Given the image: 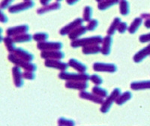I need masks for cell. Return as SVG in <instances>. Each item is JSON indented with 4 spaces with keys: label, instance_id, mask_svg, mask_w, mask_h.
<instances>
[{
    "label": "cell",
    "instance_id": "obj_16",
    "mask_svg": "<svg viewBox=\"0 0 150 126\" xmlns=\"http://www.w3.org/2000/svg\"><path fill=\"white\" fill-rule=\"evenodd\" d=\"M88 31L87 27L85 26H80L79 27H77V29H75L74 30H73L70 34L68 35V38L71 40L72 41H75V40L79 39L82 35H83L84 34L86 33V32Z\"/></svg>",
    "mask_w": 150,
    "mask_h": 126
},
{
    "label": "cell",
    "instance_id": "obj_34",
    "mask_svg": "<svg viewBox=\"0 0 150 126\" xmlns=\"http://www.w3.org/2000/svg\"><path fill=\"white\" fill-rule=\"evenodd\" d=\"M98 26V20H96V19H92L89 22L86 27L88 31L93 32V31H95L97 29Z\"/></svg>",
    "mask_w": 150,
    "mask_h": 126
},
{
    "label": "cell",
    "instance_id": "obj_12",
    "mask_svg": "<svg viewBox=\"0 0 150 126\" xmlns=\"http://www.w3.org/2000/svg\"><path fill=\"white\" fill-rule=\"evenodd\" d=\"M12 74H13V79H14V85L17 87L23 86L24 84L23 76L21 70V68L18 66H14L12 68Z\"/></svg>",
    "mask_w": 150,
    "mask_h": 126
},
{
    "label": "cell",
    "instance_id": "obj_7",
    "mask_svg": "<svg viewBox=\"0 0 150 126\" xmlns=\"http://www.w3.org/2000/svg\"><path fill=\"white\" fill-rule=\"evenodd\" d=\"M83 22L84 21L83 20V18L75 19L74 21H73L72 22H71L70 23H68V25L64 26V27L60 30L59 34L62 36H65L66 35H68L71 33L72 31L74 30L75 29H77L79 26H82Z\"/></svg>",
    "mask_w": 150,
    "mask_h": 126
},
{
    "label": "cell",
    "instance_id": "obj_41",
    "mask_svg": "<svg viewBox=\"0 0 150 126\" xmlns=\"http://www.w3.org/2000/svg\"><path fill=\"white\" fill-rule=\"evenodd\" d=\"M80 0H66V2L69 5H74L79 2Z\"/></svg>",
    "mask_w": 150,
    "mask_h": 126
},
{
    "label": "cell",
    "instance_id": "obj_14",
    "mask_svg": "<svg viewBox=\"0 0 150 126\" xmlns=\"http://www.w3.org/2000/svg\"><path fill=\"white\" fill-rule=\"evenodd\" d=\"M89 86L87 81H67L65 87L68 89H77V90L83 91Z\"/></svg>",
    "mask_w": 150,
    "mask_h": 126
},
{
    "label": "cell",
    "instance_id": "obj_13",
    "mask_svg": "<svg viewBox=\"0 0 150 126\" xmlns=\"http://www.w3.org/2000/svg\"><path fill=\"white\" fill-rule=\"evenodd\" d=\"M80 97L83 99H86V100H89L92 101L94 103H96V104H102L103 102H104V100H103V98L99 97L97 95L94 94L93 92L92 93H90V92H86L85 90L81 91L80 92Z\"/></svg>",
    "mask_w": 150,
    "mask_h": 126
},
{
    "label": "cell",
    "instance_id": "obj_4",
    "mask_svg": "<svg viewBox=\"0 0 150 126\" xmlns=\"http://www.w3.org/2000/svg\"><path fill=\"white\" fill-rule=\"evenodd\" d=\"M121 95V89H119V88H116L114 90L111 92V94L109 96L107 97V99L105 101H104L103 102L102 106L101 108V111L104 113H108V111L110 109L111 106H112V103L116 102V99L119 96Z\"/></svg>",
    "mask_w": 150,
    "mask_h": 126
},
{
    "label": "cell",
    "instance_id": "obj_9",
    "mask_svg": "<svg viewBox=\"0 0 150 126\" xmlns=\"http://www.w3.org/2000/svg\"><path fill=\"white\" fill-rule=\"evenodd\" d=\"M62 44L61 42H45L38 43L37 47L41 51L45 50H60L62 48Z\"/></svg>",
    "mask_w": 150,
    "mask_h": 126
},
{
    "label": "cell",
    "instance_id": "obj_42",
    "mask_svg": "<svg viewBox=\"0 0 150 126\" xmlns=\"http://www.w3.org/2000/svg\"><path fill=\"white\" fill-rule=\"evenodd\" d=\"M51 2V0H40V2H41V5L43 6H46V5H50V2Z\"/></svg>",
    "mask_w": 150,
    "mask_h": 126
},
{
    "label": "cell",
    "instance_id": "obj_17",
    "mask_svg": "<svg viewBox=\"0 0 150 126\" xmlns=\"http://www.w3.org/2000/svg\"><path fill=\"white\" fill-rule=\"evenodd\" d=\"M13 53H14L17 56L27 62H32L34 59V56L32 53H29V52H28L27 50H26L23 49V48H17L15 50V51Z\"/></svg>",
    "mask_w": 150,
    "mask_h": 126
},
{
    "label": "cell",
    "instance_id": "obj_22",
    "mask_svg": "<svg viewBox=\"0 0 150 126\" xmlns=\"http://www.w3.org/2000/svg\"><path fill=\"white\" fill-rule=\"evenodd\" d=\"M101 47L100 45H93L83 47L82 52L85 55L98 54V53H101Z\"/></svg>",
    "mask_w": 150,
    "mask_h": 126
},
{
    "label": "cell",
    "instance_id": "obj_44",
    "mask_svg": "<svg viewBox=\"0 0 150 126\" xmlns=\"http://www.w3.org/2000/svg\"><path fill=\"white\" fill-rule=\"evenodd\" d=\"M96 2H98V3H101V2H104V1H105V0H96Z\"/></svg>",
    "mask_w": 150,
    "mask_h": 126
},
{
    "label": "cell",
    "instance_id": "obj_8",
    "mask_svg": "<svg viewBox=\"0 0 150 126\" xmlns=\"http://www.w3.org/2000/svg\"><path fill=\"white\" fill-rule=\"evenodd\" d=\"M45 64V66L47 68H54L62 71H65L69 67L68 63L61 62L59 59H46Z\"/></svg>",
    "mask_w": 150,
    "mask_h": 126
},
{
    "label": "cell",
    "instance_id": "obj_10",
    "mask_svg": "<svg viewBox=\"0 0 150 126\" xmlns=\"http://www.w3.org/2000/svg\"><path fill=\"white\" fill-rule=\"evenodd\" d=\"M41 56L45 59H62L65 53L61 50H45L41 51Z\"/></svg>",
    "mask_w": 150,
    "mask_h": 126
},
{
    "label": "cell",
    "instance_id": "obj_45",
    "mask_svg": "<svg viewBox=\"0 0 150 126\" xmlns=\"http://www.w3.org/2000/svg\"><path fill=\"white\" fill-rule=\"evenodd\" d=\"M56 1H57V2H61V1H62V0H56Z\"/></svg>",
    "mask_w": 150,
    "mask_h": 126
},
{
    "label": "cell",
    "instance_id": "obj_32",
    "mask_svg": "<svg viewBox=\"0 0 150 126\" xmlns=\"http://www.w3.org/2000/svg\"><path fill=\"white\" fill-rule=\"evenodd\" d=\"M49 35L46 33H37L33 35V39L38 43L47 41Z\"/></svg>",
    "mask_w": 150,
    "mask_h": 126
},
{
    "label": "cell",
    "instance_id": "obj_39",
    "mask_svg": "<svg viewBox=\"0 0 150 126\" xmlns=\"http://www.w3.org/2000/svg\"><path fill=\"white\" fill-rule=\"evenodd\" d=\"M140 41L141 43H146L150 41V33L142 35L140 36Z\"/></svg>",
    "mask_w": 150,
    "mask_h": 126
},
{
    "label": "cell",
    "instance_id": "obj_18",
    "mask_svg": "<svg viewBox=\"0 0 150 126\" xmlns=\"http://www.w3.org/2000/svg\"><path fill=\"white\" fill-rule=\"evenodd\" d=\"M60 8H61V4L59 2H56L46 5V6H43L42 8H40L37 10V13L38 14H44L47 13V12L59 10V9H60Z\"/></svg>",
    "mask_w": 150,
    "mask_h": 126
},
{
    "label": "cell",
    "instance_id": "obj_24",
    "mask_svg": "<svg viewBox=\"0 0 150 126\" xmlns=\"http://www.w3.org/2000/svg\"><path fill=\"white\" fill-rule=\"evenodd\" d=\"M143 23V19L142 17H137L132 21V23H131L130 26L128 27V32L131 34H134L136 33V32L139 29V28L140 27V26Z\"/></svg>",
    "mask_w": 150,
    "mask_h": 126
},
{
    "label": "cell",
    "instance_id": "obj_36",
    "mask_svg": "<svg viewBox=\"0 0 150 126\" xmlns=\"http://www.w3.org/2000/svg\"><path fill=\"white\" fill-rule=\"evenodd\" d=\"M127 30H128V24L126 23L125 22H121L120 24V26L118 27L117 31L121 34H123L126 32Z\"/></svg>",
    "mask_w": 150,
    "mask_h": 126
},
{
    "label": "cell",
    "instance_id": "obj_2",
    "mask_svg": "<svg viewBox=\"0 0 150 126\" xmlns=\"http://www.w3.org/2000/svg\"><path fill=\"white\" fill-rule=\"evenodd\" d=\"M8 60L11 62L12 63H14L16 66L20 67L25 71L35 72L37 70V66L35 64L32 63L31 62H27L20 58V57L16 56L14 53H11L8 55Z\"/></svg>",
    "mask_w": 150,
    "mask_h": 126
},
{
    "label": "cell",
    "instance_id": "obj_21",
    "mask_svg": "<svg viewBox=\"0 0 150 126\" xmlns=\"http://www.w3.org/2000/svg\"><path fill=\"white\" fill-rule=\"evenodd\" d=\"M131 88L133 90H142V89H150V80L133 82L131 84Z\"/></svg>",
    "mask_w": 150,
    "mask_h": 126
},
{
    "label": "cell",
    "instance_id": "obj_47",
    "mask_svg": "<svg viewBox=\"0 0 150 126\" xmlns=\"http://www.w3.org/2000/svg\"><path fill=\"white\" fill-rule=\"evenodd\" d=\"M59 126H61V125H59Z\"/></svg>",
    "mask_w": 150,
    "mask_h": 126
},
{
    "label": "cell",
    "instance_id": "obj_29",
    "mask_svg": "<svg viewBox=\"0 0 150 126\" xmlns=\"http://www.w3.org/2000/svg\"><path fill=\"white\" fill-rule=\"evenodd\" d=\"M120 12L123 16H128L130 13V5L128 1L122 0L120 2Z\"/></svg>",
    "mask_w": 150,
    "mask_h": 126
},
{
    "label": "cell",
    "instance_id": "obj_35",
    "mask_svg": "<svg viewBox=\"0 0 150 126\" xmlns=\"http://www.w3.org/2000/svg\"><path fill=\"white\" fill-rule=\"evenodd\" d=\"M89 80H90L93 84H96V86L101 85V84H102L103 83V79L98 74L91 75Z\"/></svg>",
    "mask_w": 150,
    "mask_h": 126
},
{
    "label": "cell",
    "instance_id": "obj_43",
    "mask_svg": "<svg viewBox=\"0 0 150 126\" xmlns=\"http://www.w3.org/2000/svg\"><path fill=\"white\" fill-rule=\"evenodd\" d=\"M144 25L147 29H150V19H147L144 23Z\"/></svg>",
    "mask_w": 150,
    "mask_h": 126
},
{
    "label": "cell",
    "instance_id": "obj_11",
    "mask_svg": "<svg viewBox=\"0 0 150 126\" xmlns=\"http://www.w3.org/2000/svg\"><path fill=\"white\" fill-rule=\"evenodd\" d=\"M29 27L28 25L24 24V25H21V26H14V27H10L6 30L8 36L10 37H14V36L19 35L27 33L29 31Z\"/></svg>",
    "mask_w": 150,
    "mask_h": 126
},
{
    "label": "cell",
    "instance_id": "obj_27",
    "mask_svg": "<svg viewBox=\"0 0 150 126\" xmlns=\"http://www.w3.org/2000/svg\"><path fill=\"white\" fill-rule=\"evenodd\" d=\"M121 22V19H120V17H116V18L113 20L112 23H111L109 29H108V35L112 36L116 33V32L118 29V27H119V26H120V24Z\"/></svg>",
    "mask_w": 150,
    "mask_h": 126
},
{
    "label": "cell",
    "instance_id": "obj_40",
    "mask_svg": "<svg viewBox=\"0 0 150 126\" xmlns=\"http://www.w3.org/2000/svg\"><path fill=\"white\" fill-rule=\"evenodd\" d=\"M0 20H1V22L2 23H8V18L7 16L4 14L2 10L1 11V17H0Z\"/></svg>",
    "mask_w": 150,
    "mask_h": 126
},
{
    "label": "cell",
    "instance_id": "obj_28",
    "mask_svg": "<svg viewBox=\"0 0 150 126\" xmlns=\"http://www.w3.org/2000/svg\"><path fill=\"white\" fill-rule=\"evenodd\" d=\"M131 98H132V94L131 93V92L127 91V92H125L124 93L121 94L117 98V99L116 101V103L118 105H122L125 103L127 102L128 101H129Z\"/></svg>",
    "mask_w": 150,
    "mask_h": 126
},
{
    "label": "cell",
    "instance_id": "obj_1",
    "mask_svg": "<svg viewBox=\"0 0 150 126\" xmlns=\"http://www.w3.org/2000/svg\"><path fill=\"white\" fill-rule=\"evenodd\" d=\"M104 38L101 35L92 36V37L84 38H79L77 40L73 41L71 43V46L74 48L84 47L89 46L93 45H101L103 42Z\"/></svg>",
    "mask_w": 150,
    "mask_h": 126
},
{
    "label": "cell",
    "instance_id": "obj_25",
    "mask_svg": "<svg viewBox=\"0 0 150 126\" xmlns=\"http://www.w3.org/2000/svg\"><path fill=\"white\" fill-rule=\"evenodd\" d=\"M13 38V40L15 43H26L29 42L33 39V36L29 33H24V34L14 36Z\"/></svg>",
    "mask_w": 150,
    "mask_h": 126
},
{
    "label": "cell",
    "instance_id": "obj_26",
    "mask_svg": "<svg viewBox=\"0 0 150 126\" xmlns=\"http://www.w3.org/2000/svg\"><path fill=\"white\" fill-rule=\"evenodd\" d=\"M3 41L5 43V47L7 48L8 51L10 52V53H13L14 51H15V50L17 49L15 46V42L13 40V38L10 37V36H7V37H5V38H3Z\"/></svg>",
    "mask_w": 150,
    "mask_h": 126
},
{
    "label": "cell",
    "instance_id": "obj_5",
    "mask_svg": "<svg viewBox=\"0 0 150 126\" xmlns=\"http://www.w3.org/2000/svg\"><path fill=\"white\" fill-rule=\"evenodd\" d=\"M35 3L33 1H24L23 2L16 4L9 7L8 11L11 14H17L21 12L27 11L34 7Z\"/></svg>",
    "mask_w": 150,
    "mask_h": 126
},
{
    "label": "cell",
    "instance_id": "obj_20",
    "mask_svg": "<svg viewBox=\"0 0 150 126\" xmlns=\"http://www.w3.org/2000/svg\"><path fill=\"white\" fill-rule=\"evenodd\" d=\"M68 65L70 67L73 68L74 69L77 71L79 73H85L86 71L87 70L86 65L79 62L78 60L75 59H71L68 62Z\"/></svg>",
    "mask_w": 150,
    "mask_h": 126
},
{
    "label": "cell",
    "instance_id": "obj_46",
    "mask_svg": "<svg viewBox=\"0 0 150 126\" xmlns=\"http://www.w3.org/2000/svg\"><path fill=\"white\" fill-rule=\"evenodd\" d=\"M24 1H32V0H24Z\"/></svg>",
    "mask_w": 150,
    "mask_h": 126
},
{
    "label": "cell",
    "instance_id": "obj_38",
    "mask_svg": "<svg viewBox=\"0 0 150 126\" xmlns=\"http://www.w3.org/2000/svg\"><path fill=\"white\" fill-rule=\"evenodd\" d=\"M14 0H2V3H1V9L9 8V7L11 6V3L14 2Z\"/></svg>",
    "mask_w": 150,
    "mask_h": 126
},
{
    "label": "cell",
    "instance_id": "obj_15",
    "mask_svg": "<svg viewBox=\"0 0 150 126\" xmlns=\"http://www.w3.org/2000/svg\"><path fill=\"white\" fill-rule=\"evenodd\" d=\"M102 46H101V53L104 56H108L110 53L111 46L112 44V38L111 35H107L105 38H104L103 40Z\"/></svg>",
    "mask_w": 150,
    "mask_h": 126
},
{
    "label": "cell",
    "instance_id": "obj_6",
    "mask_svg": "<svg viewBox=\"0 0 150 126\" xmlns=\"http://www.w3.org/2000/svg\"><path fill=\"white\" fill-rule=\"evenodd\" d=\"M94 71L98 72H108V73H114L117 71V67L112 63L96 62L93 65Z\"/></svg>",
    "mask_w": 150,
    "mask_h": 126
},
{
    "label": "cell",
    "instance_id": "obj_3",
    "mask_svg": "<svg viewBox=\"0 0 150 126\" xmlns=\"http://www.w3.org/2000/svg\"><path fill=\"white\" fill-rule=\"evenodd\" d=\"M59 77L66 81H87L90 78L86 73H69L66 71H62L59 74Z\"/></svg>",
    "mask_w": 150,
    "mask_h": 126
},
{
    "label": "cell",
    "instance_id": "obj_30",
    "mask_svg": "<svg viewBox=\"0 0 150 126\" xmlns=\"http://www.w3.org/2000/svg\"><path fill=\"white\" fill-rule=\"evenodd\" d=\"M92 92H93L94 94L97 95L98 96L101 98H106L108 96V92L105 89H103L101 87H100L99 86H96L92 88Z\"/></svg>",
    "mask_w": 150,
    "mask_h": 126
},
{
    "label": "cell",
    "instance_id": "obj_33",
    "mask_svg": "<svg viewBox=\"0 0 150 126\" xmlns=\"http://www.w3.org/2000/svg\"><path fill=\"white\" fill-rule=\"evenodd\" d=\"M58 123L61 126H75L74 121L71 119H65L64 117H61L58 119Z\"/></svg>",
    "mask_w": 150,
    "mask_h": 126
},
{
    "label": "cell",
    "instance_id": "obj_37",
    "mask_svg": "<svg viewBox=\"0 0 150 126\" xmlns=\"http://www.w3.org/2000/svg\"><path fill=\"white\" fill-rule=\"evenodd\" d=\"M23 78L26 79V80H33L35 78V74L34 72L29 71H24L23 73Z\"/></svg>",
    "mask_w": 150,
    "mask_h": 126
},
{
    "label": "cell",
    "instance_id": "obj_23",
    "mask_svg": "<svg viewBox=\"0 0 150 126\" xmlns=\"http://www.w3.org/2000/svg\"><path fill=\"white\" fill-rule=\"evenodd\" d=\"M120 0H105L104 2L98 3V8L100 11H105L109 9L110 8L112 7L113 5L120 4Z\"/></svg>",
    "mask_w": 150,
    "mask_h": 126
},
{
    "label": "cell",
    "instance_id": "obj_31",
    "mask_svg": "<svg viewBox=\"0 0 150 126\" xmlns=\"http://www.w3.org/2000/svg\"><path fill=\"white\" fill-rule=\"evenodd\" d=\"M92 8L90 6H86L83 9V20L84 22H89L92 20Z\"/></svg>",
    "mask_w": 150,
    "mask_h": 126
},
{
    "label": "cell",
    "instance_id": "obj_19",
    "mask_svg": "<svg viewBox=\"0 0 150 126\" xmlns=\"http://www.w3.org/2000/svg\"><path fill=\"white\" fill-rule=\"evenodd\" d=\"M149 55H150V45L137 52L134 56V61L137 63L140 62Z\"/></svg>",
    "mask_w": 150,
    "mask_h": 126
}]
</instances>
